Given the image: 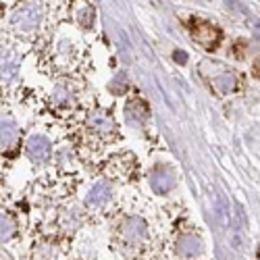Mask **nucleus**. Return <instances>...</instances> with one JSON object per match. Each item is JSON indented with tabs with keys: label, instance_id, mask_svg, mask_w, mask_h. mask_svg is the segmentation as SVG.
<instances>
[{
	"label": "nucleus",
	"instance_id": "f257e3e1",
	"mask_svg": "<svg viewBox=\"0 0 260 260\" xmlns=\"http://www.w3.org/2000/svg\"><path fill=\"white\" fill-rule=\"evenodd\" d=\"M40 19H42L40 7L38 5H25V7H21L19 11H15L13 25L19 27V29H34V27H38Z\"/></svg>",
	"mask_w": 260,
	"mask_h": 260
},
{
	"label": "nucleus",
	"instance_id": "f03ea898",
	"mask_svg": "<svg viewBox=\"0 0 260 260\" xmlns=\"http://www.w3.org/2000/svg\"><path fill=\"white\" fill-rule=\"evenodd\" d=\"M150 185L156 193H167L171 191V187L175 185V175H173V171L165 165H158L152 169L150 173Z\"/></svg>",
	"mask_w": 260,
	"mask_h": 260
},
{
	"label": "nucleus",
	"instance_id": "7ed1b4c3",
	"mask_svg": "<svg viewBox=\"0 0 260 260\" xmlns=\"http://www.w3.org/2000/svg\"><path fill=\"white\" fill-rule=\"evenodd\" d=\"M191 36L198 44H202L206 48H212L216 42L221 40V31L216 27H212L210 23H204V21H198V23L191 27Z\"/></svg>",
	"mask_w": 260,
	"mask_h": 260
},
{
	"label": "nucleus",
	"instance_id": "20e7f679",
	"mask_svg": "<svg viewBox=\"0 0 260 260\" xmlns=\"http://www.w3.org/2000/svg\"><path fill=\"white\" fill-rule=\"evenodd\" d=\"M27 154L31 160L36 162H44L50 158L52 154V146L46 138H42V136H34L29 142H27Z\"/></svg>",
	"mask_w": 260,
	"mask_h": 260
},
{
	"label": "nucleus",
	"instance_id": "39448f33",
	"mask_svg": "<svg viewBox=\"0 0 260 260\" xmlns=\"http://www.w3.org/2000/svg\"><path fill=\"white\" fill-rule=\"evenodd\" d=\"M88 125L92 132L100 134V136H111L115 132V121L111 119V115H106L104 111H94L88 119Z\"/></svg>",
	"mask_w": 260,
	"mask_h": 260
},
{
	"label": "nucleus",
	"instance_id": "423d86ee",
	"mask_svg": "<svg viewBox=\"0 0 260 260\" xmlns=\"http://www.w3.org/2000/svg\"><path fill=\"white\" fill-rule=\"evenodd\" d=\"M177 250L181 256H187V258H193V256H200L202 250H204V244L198 235H183L179 244H177Z\"/></svg>",
	"mask_w": 260,
	"mask_h": 260
},
{
	"label": "nucleus",
	"instance_id": "0eeeda50",
	"mask_svg": "<svg viewBox=\"0 0 260 260\" xmlns=\"http://www.w3.org/2000/svg\"><path fill=\"white\" fill-rule=\"evenodd\" d=\"M123 235L127 237L129 242H140L146 237V225L142 219H138V216H132V219H127L125 227H123Z\"/></svg>",
	"mask_w": 260,
	"mask_h": 260
},
{
	"label": "nucleus",
	"instance_id": "6e6552de",
	"mask_svg": "<svg viewBox=\"0 0 260 260\" xmlns=\"http://www.w3.org/2000/svg\"><path fill=\"white\" fill-rule=\"evenodd\" d=\"M108 198H111V185H108L106 181H100L88 193V204L90 206H102Z\"/></svg>",
	"mask_w": 260,
	"mask_h": 260
},
{
	"label": "nucleus",
	"instance_id": "1a4fd4ad",
	"mask_svg": "<svg viewBox=\"0 0 260 260\" xmlns=\"http://www.w3.org/2000/svg\"><path fill=\"white\" fill-rule=\"evenodd\" d=\"M212 88L219 94H229L237 88V75L235 73H223L212 79Z\"/></svg>",
	"mask_w": 260,
	"mask_h": 260
},
{
	"label": "nucleus",
	"instance_id": "9d476101",
	"mask_svg": "<svg viewBox=\"0 0 260 260\" xmlns=\"http://www.w3.org/2000/svg\"><path fill=\"white\" fill-rule=\"evenodd\" d=\"M17 134H19L17 125L11 119L3 121V148H11L15 144V140H17Z\"/></svg>",
	"mask_w": 260,
	"mask_h": 260
},
{
	"label": "nucleus",
	"instance_id": "9b49d317",
	"mask_svg": "<svg viewBox=\"0 0 260 260\" xmlns=\"http://www.w3.org/2000/svg\"><path fill=\"white\" fill-rule=\"evenodd\" d=\"M13 231H15V225L11 221V216L9 214H3V242L9 240V237L13 235Z\"/></svg>",
	"mask_w": 260,
	"mask_h": 260
},
{
	"label": "nucleus",
	"instance_id": "f8f14e48",
	"mask_svg": "<svg viewBox=\"0 0 260 260\" xmlns=\"http://www.w3.org/2000/svg\"><path fill=\"white\" fill-rule=\"evenodd\" d=\"M79 15H81V19H79V21H81V25H83V27L92 25V21H94V9H92V7H83Z\"/></svg>",
	"mask_w": 260,
	"mask_h": 260
},
{
	"label": "nucleus",
	"instance_id": "ddd939ff",
	"mask_svg": "<svg viewBox=\"0 0 260 260\" xmlns=\"http://www.w3.org/2000/svg\"><path fill=\"white\" fill-rule=\"evenodd\" d=\"M173 56H175V60H177L179 64H183V62L187 60V54H185L183 50H175V54H173Z\"/></svg>",
	"mask_w": 260,
	"mask_h": 260
},
{
	"label": "nucleus",
	"instance_id": "4468645a",
	"mask_svg": "<svg viewBox=\"0 0 260 260\" xmlns=\"http://www.w3.org/2000/svg\"><path fill=\"white\" fill-rule=\"evenodd\" d=\"M256 69H260V58H258V62H256Z\"/></svg>",
	"mask_w": 260,
	"mask_h": 260
}]
</instances>
